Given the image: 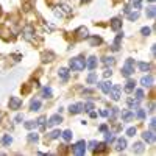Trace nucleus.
<instances>
[{"mask_svg":"<svg viewBox=\"0 0 156 156\" xmlns=\"http://www.w3.org/2000/svg\"><path fill=\"white\" fill-rule=\"evenodd\" d=\"M69 66H70V69L75 70V72L84 70V67H86V59H84L83 56H75V58H72V59L69 61Z\"/></svg>","mask_w":156,"mask_h":156,"instance_id":"1","label":"nucleus"},{"mask_svg":"<svg viewBox=\"0 0 156 156\" xmlns=\"http://www.w3.org/2000/svg\"><path fill=\"white\" fill-rule=\"evenodd\" d=\"M134 67H136L134 59H133V58H128V59L125 61V64L122 66V75H123L125 78H129V76L134 73Z\"/></svg>","mask_w":156,"mask_h":156,"instance_id":"2","label":"nucleus"},{"mask_svg":"<svg viewBox=\"0 0 156 156\" xmlns=\"http://www.w3.org/2000/svg\"><path fill=\"white\" fill-rule=\"evenodd\" d=\"M70 12H72V9H70V6L69 5H66V3H59L56 8H55V16L56 17H66V16H70Z\"/></svg>","mask_w":156,"mask_h":156,"instance_id":"3","label":"nucleus"},{"mask_svg":"<svg viewBox=\"0 0 156 156\" xmlns=\"http://www.w3.org/2000/svg\"><path fill=\"white\" fill-rule=\"evenodd\" d=\"M22 36L25 41H34V27L33 25H25L22 30Z\"/></svg>","mask_w":156,"mask_h":156,"instance_id":"4","label":"nucleus"},{"mask_svg":"<svg viewBox=\"0 0 156 156\" xmlns=\"http://www.w3.org/2000/svg\"><path fill=\"white\" fill-rule=\"evenodd\" d=\"M72 151H73V154H76V156L84 154V153H86V142H84V140H78L76 144L73 145Z\"/></svg>","mask_w":156,"mask_h":156,"instance_id":"5","label":"nucleus"},{"mask_svg":"<svg viewBox=\"0 0 156 156\" xmlns=\"http://www.w3.org/2000/svg\"><path fill=\"white\" fill-rule=\"evenodd\" d=\"M8 106H9V109H19L20 106H22V100L19 98V97H9V101H8Z\"/></svg>","mask_w":156,"mask_h":156,"instance_id":"6","label":"nucleus"},{"mask_svg":"<svg viewBox=\"0 0 156 156\" xmlns=\"http://www.w3.org/2000/svg\"><path fill=\"white\" fill-rule=\"evenodd\" d=\"M108 95L112 98V100H119L120 98V86L119 84H114L112 87H111V90H109V92H108Z\"/></svg>","mask_w":156,"mask_h":156,"instance_id":"7","label":"nucleus"},{"mask_svg":"<svg viewBox=\"0 0 156 156\" xmlns=\"http://www.w3.org/2000/svg\"><path fill=\"white\" fill-rule=\"evenodd\" d=\"M153 83H154V78L151 75H145V76L140 78V84L144 86V87H151Z\"/></svg>","mask_w":156,"mask_h":156,"instance_id":"8","label":"nucleus"},{"mask_svg":"<svg viewBox=\"0 0 156 156\" xmlns=\"http://www.w3.org/2000/svg\"><path fill=\"white\" fill-rule=\"evenodd\" d=\"M62 122V117L59 114H55V115H51L48 122H47V126H55V125H59Z\"/></svg>","mask_w":156,"mask_h":156,"instance_id":"9","label":"nucleus"},{"mask_svg":"<svg viewBox=\"0 0 156 156\" xmlns=\"http://www.w3.org/2000/svg\"><path fill=\"white\" fill-rule=\"evenodd\" d=\"M142 139H144L147 144H154V140H156V137H154V133L153 131H145L144 134H142Z\"/></svg>","mask_w":156,"mask_h":156,"instance_id":"10","label":"nucleus"},{"mask_svg":"<svg viewBox=\"0 0 156 156\" xmlns=\"http://www.w3.org/2000/svg\"><path fill=\"white\" fill-rule=\"evenodd\" d=\"M75 34H76L78 39H86V37H89V31H87L86 27H80V28L75 31Z\"/></svg>","mask_w":156,"mask_h":156,"instance_id":"11","label":"nucleus"},{"mask_svg":"<svg viewBox=\"0 0 156 156\" xmlns=\"http://www.w3.org/2000/svg\"><path fill=\"white\" fill-rule=\"evenodd\" d=\"M111 28H112L114 31H119V30L122 28V19H120V17L111 19Z\"/></svg>","mask_w":156,"mask_h":156,"instance_id":"12","label":"nucleus"},{"mask_svg":"<svg viewBox=\"0 0 156 156\" xmlns=\"http://www.w3.org/2000/svg\"><path fill=\"white\" fill-rule=\"evenodd\" d=\"M122 37H123V31H119V34H117V37L114 39V42H112V50L114 51H117V50H119L120 48V41H122Z\"/></svg>","mask_w":156,"mask_h":156,"instance_id":"13","label":"nucleus"},{"mask_svg":"<svg viewBox=\"0 0 156 156\" xmlns=\"http://www.w3.org/2000/svg\"><path fill=\"white\" fill-rule=\"evenodd\" d=\"M125 148H126V139H125V137L117 139V140H115V150H117V151H123Z\"/></svg>","mask_w":156,"mask_h":156,"instance_id":"14","label":"nucleus"},{"mask_svg":"<svg viewBox=\"0 0 156 156\" xmlns=\"http://www.w3.org/2000/svg\"><path fill=\"white\" fill-rule=\"evenodd\" d=\"M69 111H70V114H80V112H83V103H75V105H70Z\"/></svg>","mask_w":156,"mask_h":156,"instance_id":"15","label":"nucleus"},{"mask_svg":"<svg viewBox=\"0 0 156 156\" xmlns=\"http://www.w3.org/2000/svg\"><path fill=\"white\" fill-rule=\"evenodd\" d=\"M97 64H98V61H97V58H95V56H89V58H87V61H86V67H87V69H90V70H94V69L97 67Z\"/></svg>","mask_w":156,"mask_h":156,"instance_id":"16","label":"nucleus"},{"mask_svg":"<svg viewBox=\"0 0 156 156\" xmlns=\"http://www.w3.org/2000/svg\"><path fill=\"white\" fill-rule=\"evenodd\" d=\"M98 87L101 89L103 94H108L109 90H111V87H112V83H111V81H103V83L98 84Z\"/></svg>","mask_w":156,"mask_h":156,"instance_id":"17","label":"nucleus"},{"mask_svg":"<svg viewBox=\"0 0 156 156\" xmlns=\"http://www.w3.org/2000/svg\"><path fill=\"white\" fill-rule=\"evenodd\" d=\"M58 75H59V78H61V81H64V83L69 80V70H67L66 67H61V69L58 70Z\"/></svg>","mask_w":156,"mask_h":156,"instance_id":"18","label":"nucleus"},{"mask_svg":"<svg viewBox=\"0 0 156 156\" xmlns=\"http://www.w3.org/2000/svg\"><path fill=\"white\" fill-rule=\"evenodd\" d=\"M106 150H108L106 142H97V145H95V148L92 151L94 153H103V151H106Z\"/></svg>","mask_w":156,"mask_h":156,"instance_id":"19","label":"nucleus"},{"mask_svg":"<svg viewBox=\"0 0 156 156\" xmlns=\"http://www.w3.org/2000/svg\"><path fill=\"white\" fill-rule=\"evenodd\" d=\"M126 103H128L129 109H136V108H139V103H140V100H137V98H133V97H129V98L126 100Z\"/></svg>","mask_w":156,"mask_h":156,"instance_id":"20","label":"nucleus"},{"mask_svg":"<svg viewBox=\"0 0 156 156\" xmlns=\"http://www.w3.org/2000/svg\"><path fill=\"white\" fill-rule=\"evenodd\" d=\"M133 117H134V112L129 111V109H126V111L122 112V120H123V122H129V120L133 119Z\"/></svg>","mask_w":156,"mask_h":156,"instance_id":"21","label":"nucleus"},{"mask_svg":"<svg viewBox=\"0 0 156 156\" xmlns=\"http://www.w3.org/2000/svg\"><path fill=\"white\" fill-rule=\"evenodd\" d=\"M134 87H136V80H131V78H129V80L126 81V84H125V90L126 92H133Z\"/></svg>","mask_w":156,"mask_h":156,"instance_id":"22","label":"nucleus"},{"mask_svg":"<svg viewBox=\"0 0 156 156\" xmlns=\"http://www.w3.org/2000/svg\"><path fill=\"white\" fill-rule=\"evenodd\" d=\"M144 150L145 148H144V144H142V142H136V144L133 145V151L134 153H139L140 154V153H144Z\"/></svg>","mask_w":156,"mask_h":156,"instance_id":"23","label":"nucleus"},{"mask_svg":"<svg viewBox=\"0 0 156 156\" xmlns=\"http://www.w3.org/2000/svg\"><path fill=\"white\" fill-rule=\"evenodd\" d=\"M53 58H55V53H51V51H45V53H42V62L53 61Z\"/></svg>","mask_w":156,"mask_h":156,"instance_id":"24","label":"nucleus"},{"mask_svg":"<svg viewBox=\"0 0 156 156\" xmlns=\"http://www.w3.org/2000/svg\"><path fill=\"white\" fill-rule=\"evenodd\" d=\"M30 109L31 111H39V109H41V101H39V100H31Z\"/></svg>","mask_w":156,"mask_h":156,"instance_id":"25","label":"nucleus"},{"mask_svg":"<svg viewBox=\"0 0 156 156\" xmlns=\"http://www.w3.org/2000/svg\"><path fill=\"white\" fill-rule=\"evenodd\" d=\"M61 136H62V139L66 140V142H69V140H72V131L70 129H66V131H61Z\"/></svg>","mask_w":156,"mask_h":156,"instance_id":"26","label":"nucleus"},{"mask_svg":"<svg viewBox=\"0 0 156 156\" xmlns=\"http://www.w3.org/2000/svg\"><path fill=\"white\" fill-rule=\"evenodd\" d=\"M126 17H128V20H131V22L136 20V19L139 17V11H137V9H136V11H134V9H133V11H129L128 14H126Z\"/></svg>","mask_w":156,"mask_h":156,"instance_id":"27","label":"nucleus"},{"mask_svg":"<svg viewBox=\"0 0 156 156\" xmlns=\"http://www.w3.org/2000/svg\"><path fill=\"white\" fill-rule=\"evenodd\" d=\"M89 44H90V45H98V44H101V37H100V36L89 37Z\"/></svg>","mask_w":156,"mask_h":156,"instance_id":"28","label":"nucleus"},{"mask_svg":"<svg viewBox=\"0 0 156 156\" xmlns=\"http://www.w3.org/2000/svg\"><path fill=\"white\" fill-rule=\"evenodd\" d=\"M137 66H139V69H140L142 72H148V70H150V67H151L148 62H137Z\"/></svg>","mask_w":156,"mask_h":156,"instance_id":"29","label":"nucleus"},{"mask_svg":"<svg viewBox=\"0 0 156 156\" xmlns=\"http://www.w3.org/2000/svg\"><path fill=\"white\" fill-rule=\"evenodd\" d=\"M23 126L27 128V129H34V128L37 126V122H34V120H28V122H25V123H23Z\"/></svg>","mask_w":156,"mask_h":156,"instance_id":"30","label":"nucleus"},{"mask_svg":"<svg viewBox=\"0 0 156 156\" xmlns=\"http://www.w3.org/2000/svg\"><path fill=\"white\" fill-rule=\"evenodd\" d=\"M92 109H94V103L92 101H86L83 105V111H86V112H90Z\"/></svg>","mask_w":156,"mask_h":156,"instance_id":"31","label":"nucleus"},{"mask_svg":"<svg viewBox=\"0 0 156 156\" xmlns=\"http://www.w3.org/2000/svg\"><path fill=\"white\" fill-rule=\"evenodd\" d=\"M129 5H131L134 9H140V6H142V0H129Z\"/></svg>","mask_w":156,"mask_h":156,"instance_id":"32","label":"nucleus"},{"mask_svg":"<svg viewBox=\"0 0 156 156\" xmlns=\"http://www.w3.org/2000/svg\"><path fill=\"white\" fill-rule=\"evenodd\" d=\"M42 97H44V98H51V87L47 86V87L42 89Z\"/></svg>","mask_w":156,"mask_h":156,"instance_id":"33","label":"nucleus"},{"mask_svg":"<svg viewBox=\"0 0 156 156\" xmlns=\"http://www.w3.org/2000/svg\"><path fill=\"white\" fill-rule=\"evenodd\" d=\"M117 112H119V109H117V108H111V109L108 111V117H109V120H114V119H115Z\"/></svg>","mask_w":156,"mask_h":156,"instance_id":"34","label":"nucleus"},{"mask_svg":"<svg viewBox=\"0 0 156 156\" xmlns=\"http://www.w3.org/2000/svg\"><path fill=\"white\" fill-rule=\"evenodd\" d=\"M11 142H12V137H11L9 134H5V136L2 137V144H3V145H6V147H8V145H11Z\"/></svg>","mask_w":156,"mask_h":156,"instance_id":"35","label":"nucleus"},{"mask_svg":"<svg viewBox=\"0 0 156 156\" xmlns=\"http://www.w3.org/2000/svg\"><path fill=\"white\" fill-rule=\"evenodd\" d=\"M115 140V137H114V133H111V131H106L105 133V142L108 144V142H114Z\"/></svg>","mask_w":156,"mask_h":156,"instance_id":"36","label":"nucleus"},{"mask_svg":"<svg viewBox=\"0 0 156 156\" xmlns=\"http://www.w3.org/2000/svg\"><path fill=\"white\" fill-rule=\"evenodd\" d=\"M86 81H87L89 84H94V83L97 81V73H94V72H92V73H90V75L86 78Z\"/></svg>","mask_w":156,"mask_h":156,"instance_id":"37","label":"nucleus"},{"mask_svg":"<svg viewBox=\"0 0 156 156\" xmlns=\"http://www.w3.org/2000/svg\"><path fill=\"white\" fill-rule=\"evenodd\" d=\"M103 62H105L106 66H114V62H115V59H114L112 56H105V58H103Z\"/></svg>","mask_w":156,"mask_h":156,"instance_id":"38","label":"nucleus"},{"mask_svg":"<svg viewBox=\"0 0 156 156\" xmlns=\"http://www.w3.org/2000/svg\"><path fill=\"white\" fill-rule=\"evenodd\" d=\"M137 109V112H136V117L139 120H144V117H145V111L142 109V108H136Z\"/></svg>","mask_w":156,"mask_h":156,"instance_id":"39","label":"nucleus"},{"mask_svg":"<svg viewBox=\"0 0 156 156\" xmlns=\"http://www.w3.org/2000/svg\"><path fill=\"white\" fill-rule=\"evenodd\" d=\"M154 14H156V8H154V6L147 8V17H148V19H153V17H154Z\"/></svg>","mask_w":156,"mask_h":156,"instance_id":"40","label":"nucleus"},{"mask_svg":"<svg viewBox=\"0 0 156 156\" xmlns=\"http://www.w3.org/2000/svg\"><path fill=\"white\" fill-rule=\"evenodd\" d=\"M134 95H136L137 100H142V98H144V90H142V89H136L134 90Z\"/></svg>","mask_w":156,"mask_h":156,"instance_id":"41","label":"nucleus"},{"mask_svg":"<svg viewBox=\"0 0 156 156\" xmlns=\"http://www.w3.org/2000/svg\"><path fill=\"white\" fill-rule=\"evenodd\" d=\"M58 137H61V131H59V129H55V131L50 133V139H58Z\"/></svg>","mask_w":156,"mask_h":156,"instance_id":"42","label":"nucleus"},{"mask_svg":"<svg viewBox=\"0 0 156 156\" xmlns=\"http://www.w3.org/2000/svg\"><path fill=\"white\" fill-rule=\"evenodd\" d=\"M28 140H30V142H37V140H39V136H37L36 133H30V134H28Z\"/></svg>","mask_w":156,"mask_h":156,"instance_id":"43","label":"nucleus"},{"mask_svg":"<svg viewBox=\"0 0 156 156\" xmlns=\"http://www.w3.org/2000/svg\"><path fill=\"white\" fill-rule=\"evenodd\" d=\"M140 33L144 34V36H148V34L151 33V30H150L148 27H142V28H140Z\"/></svg>","mask_w":156,"mask_h":156,"instance_id":"44","label":"nucleus"},{"mask_svg":"<svg viewBox=\"0 0 156 156\" xmlns=\"http://www.w3.org/2000/svg\"><path fill=\"white\" fill-rule=\"evenodd\" d=\"M126 134H128V136H134V134H136V126L128 128V129H126Z\"/></svg>","mask_w":156,"mask_h":156,"instance_id":"45","label":"nucleus"},{"mask_svg":"<svg viewBox=\"0 0 156 156\" xmlns=\"http://www.w3.org/2000/svg\"><path fill=\"white\" fill-rule=\"evenodd\" d=\"M36 122H37V125H39V126H44V123H45V117H39V119H37Z\"/></svg>","mask_w":156,"mask_h":156,"instance_id":"46","label":"nucleus"},{"mask_svg":"<svg viewBox=\"0 0 156 156\" xmlns=\"http://www.w3.org/2000/svg\"><path fill=\"white\" fill-rule=\"evenodd\" d=\"M95 145H97V140H90V142H89V150H94Z\"/></svg>","mask_w":156,"mask_h":156,"instance_id":"47","label":"nucleus"},{"mask_svg":"<svg viewBox=\"0 0 156 156\" xmlns=\"http://www.w3.org/2000/svg\"><path fill=\"white\" fill-rule=\"evenodd\" d=\"M154 122H156L154 119H151V120H150V129H151V131H154V126H156V123H154Z\"/></svg>","mask_w":156,"mask_h":156,"instance_id":"48","label":"nucleus"},{"mask_svg":"<svg viewBox=\"0 0 156 156\" xmlns=\"http://www.w3.org/2000/svg\"><path fill=\"white\" fill-rule=\"evenodd\" d=\"M103 75H105V78H108V76H111V75H112V70H111V69H106Z\"/></svg>","mask_w":156,"mask_h":156,"instance_id":"49","label":"nucleus"},{"mask_svg":"<svg viewBox=\"0 0 156 156\" xmlns=\"http://www.w3.org/2000/svg\"><path fill=\"white\" fill-rule=\"evenodd\" d=\"M100 115H103V117H108V111H106V109H101V111H100Z\"/></svg>","mask_w":156,"mask_h":156,"instance_id":"50","label":"nucleus"},{"mask_svg":"<svg viewBox=\"0 0 156 156\" xmlns=\"http://www.w3.org/2000/svg\"><path fill=\"white\" fill-rule=\"evenodd\" d=\"M22 119H23V115H22V114H17V115H16V119H14V120H16V122H20Z\"/></svg>","mask_w":156,"mask_h":156,"instance_id":"51","label":"nucleus"},{"mask_svg":"<svg viewBox=\"0 0 156 156\" xmlns=\"http://www.w3.org/2000/svg\"><path fill=\"white\" fill-rule=\"evenodd\" d=\"M129 11H131V8H129L128 5H126V6H123V12H125V14H128Z\"/></svg>","mask_w":156,"mask_h":156,"instance_id":"52","label":"nucleus"},{"mask_svg":"<svg viewBox=\"0 0 156 156\" xmlns=\"http://www.w3.org/2000/svg\"><path fill=\"white\" fill-rule=\"evenodd\" d=\"M150 112H154V103H150V109H148Z\"/></svg>","mask_w":156,"mask_h":156,"instance_id":"53","label":"nucleus"},{"mask_svg":"<svg viewBox=\"0 0 156 156\" xmlns=\"http://www.w3.org/2000/svg\"><path fill=\"white\" fill-rule=\"evenodd\" d=\"M106 129H108L106 125H101V126H100V131H106Z\"/></svg>","mask_w":156,"mask_h":156,"instance_id":"54","label":"nucleus"},{"mask_svg":"<svg viewBox=\"0 0 156 156\" xmlns=\"http://www.w3.org/2000/svg\"><path fill=\"white\" fill-rule=\"evenodd\" d=\"M89 114H90V117H97V112H94V111H90Z\"/></svg>","mask_w":156,"mask_h":156,"instance_id":"55","label":"nucleus"},{"mask_svg":"<svg viewBox=\"0 0 156 156\" xmlns=\"http://www.w3.org/2000/svg\"><path fill=\"white\" fill-rule=\"evenodd\" d=\"M87 2H90V0H81V3H87Z\"/></svg>","mask_w":156,"mask_h":156,"instance_id":"56","label":"nucleus"},{"mask_svg":"<svg viewBox=\"0 0 156 156\" xmlns=\"http://www.w3.org/2000/svg\"><path fill=\"white\" fill-rule=\"evenodd\" d=\"M2 117H3V114H2V112H0V122H2Z\"/></svg>","mask_w":156,"mask_h":156,"instance_id":"57","label":"nucleus"},{"mask_svg":"<svg viewBox=\"0 0 156 156\" xmlns=\"http://www.w3.org/2000/svg\"><path fill=\"white\" fill-rule=\"evenodd\" d=\"M0 16H2V6H0Z\"/></svg>","mask_w":156,"mask_h":156,"instance_id":"58","label":"nucleus"},{"mask_svg":"<svg viewBox=\"0 0 156 156\" xmlns=\"http://www.w3.org/2000/svg\"><path fill=\"white\" fill-rule=\"evenodd\" d=\"M148 2H151V3H153V2H154V0H148Z\"/></svg>","mask_w":156,"mask_h":156,"instance_id":"59","label":"nucleus"}]
</instances>
